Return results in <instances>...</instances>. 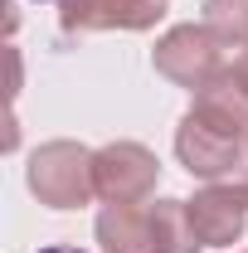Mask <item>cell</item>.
I'll return each mask as SVG.
<instances>
[{
  "label": "cell",
  "instance_id": "obj_12",
  "mask_svg": "<svg viewBox=\"0 0 248 253\" xmlns=\"http://www.w3.org/2000/svg\"><path fill=\"white\" fill-rule=\"evenodd\" d=\"M229 73H234V83H239V88L248 93V44H244V54H239V59L229 63Z\"/></svg>",
  "mask_w": 248,
  "mask_h": 253
},
{
  "label": "cell",
  "instance_id": "obj_9",
  "mask_svg": "<svg viewBox=\"0 0 248 253\" xmlns=\"http://www.w3.org/2000/svg\"><path fill=\"white\" fill-rule=\"evenodd\" d=\"M151 219V244L156 253H200L205 239L195 234V219H190V200H156L146 210Z\"/></svg>",
  "mask_w": 248,
  "mask_h": 253
},
{
  "label": "cell",
  "instance_id": "obj_4",
  "mask_svg": "<svg viewBox=\"0 0 248 253\" xmlns=\"http://www.w3.org/2000/svg\"><path fill=\"white\" fill-rule=\"evenodd\" d=\"M244 136H229V131H219V126H209L205 117H195V112H185L180 117V126H175V156H180V166H185L190 175H200V180H224L229 170H239L244 166Z\"/></svg>",
  "mask_w": 248,
  "mask_h": 253
},
{
  "label": "cell",
  "instance_id": "obj_1",
  "mask_svg": "<svg viewBox=\"0 0 248 253\" xmlns=\"http://www.w3.org/2000/svg\"><path fill=\"white\" fill-rule=\"evenodd\" d=\"M30 190L49 210H83L97 195L93 180V151L83 141H44L30 156Z\"/></svg>",
  "mask_w": 248,
  "mask_h": 253
},
{
  "label": "cell",
  "instance_id": "obj_13",
  "mask_svg": "<svg viewBox=\"0 0 248 253\" xmlns=\"http://www.w3.org/2000/svg\"><path fill=\"white\" fill-rule=\"evenodd\" d=\"M39 253H83V249H39Z\"/></svg>",
  "mask_w": 248,
  "mask_h": 253
},
{
  "label": "cell",
  "instance_id": "obj_3",
  "mask_svg": "<svg viewBox=\"0 0 248 253\" xmlns=\"http://www.w3.org/2000/svg\"><path fill=\"white\" fill-rule=\"evenodd\" d=\"M93 180H97V200L141 205L161 180V161L141 141H112V146L93 151Z\"/></svg>",
  "mask_w": 248,
  "mask_h": 253
},
{
  "label": "cell",
  "instance_id": "obj_7",
  "mask_svg": "<svg viewBox=\"0 0 248 253\" xmlns=\"http://www.w3.org/2000/svg\"><path fill=\"white\" fill-rule=\"evenodd\" d=\"M195 117H205L209 126L219 131H229V136H244L248 141V93L234 83V73L224 68L209 88H200L195 93V107H190Z\"/></svg>",
  "mask_w": 248,
  "mask_h": 253
},
{
  "label": "cell",
  "instance_id": "obj_8",
  "mask_svg": "<svg viewBox=\"0 0 248 253\" xmlns=\"http://www.w3.org/2000/svg\"><path fill=\"white\" fill-rule=\"evenodd\" d=\"M97 244H102V253H156L146 210H136V205H107L97 214Z\"/></svg>",
  "mask_w": 248,
  "mask_h": 253
},
{
  "label": "cell",
  "instance_id": "obj_11",
  "mask_svg": "<svg viewBox=\"0 0 248 253\" xmlns=\"http://www.w3.org/2000/svg\"><path fill=\"white\" fill-rule=\"evenodd\" d=\"M219 185H229V190H234V195H239V200H244V205H248V161H244V166H239V170H229V175H224Z\"/></svg>",
  "mask_w": 248,
  "mask_h": 253
},
{
  "label": "cell",
  "instance_id": "obj_5",
  "mask_svg": "<svg viewBox=\"0 0 248 253\" xmlns=\"http://www.w3.org/2000/svg\"><path fill=\"white\" fill-rule=\"evenodd\" d=\"M165 0H63V30L97 34V30H151L165 15Z\"/></svg>",
  "mask_w": 248,
  "mask_h": 253
},
{
  "label": "cell",
  "instance_id": "obj_10",
  "mask_svg": "<svg viewBox=\"0 0 248 253\" xmlns=\"http://www.w3.org/2000/svg\"><path fill=\"white\" fill-rule=\"evenodd\" d=\"M205 20L224 44H248V0H205Z\"/></svg>",
  "mask_w": 248,
  "mask_h": 253
},
{
  "label": "cell",
  "instance_id": "obj_2",
  "mask_svg": "<svg viewBox=\"0 0 248 253\" xmlns=\"http://www.w3.org/2000/svg\"><path fill=\"white\" fill-rule=\"evenodd\" d=\"M151 63L161 78H170L175 88H190V93L209 88L229 68L224 63V39L209 25H175L170 34H161L151 49Z\"/></svg>",
  "mask_w": 248,
  "mask_h": 253
},
{
  "label": "cell",
  "instance_id": "obj_6",
  "mask_svg": "<svg viewBox=\"0 0 248 253\" xmlns=\"http://www.w3.org/2000/svg\"><path fill=\"white\" fill-rule=\"evenodd\" d=\"M190 219H195V234L205 239V249H234L244 239L248 224V205L234 195L229 185H205L195 200H190Z\"/></svg>",
  "mask_w": 248,
  "mask_h": 253
}]
</instances>
